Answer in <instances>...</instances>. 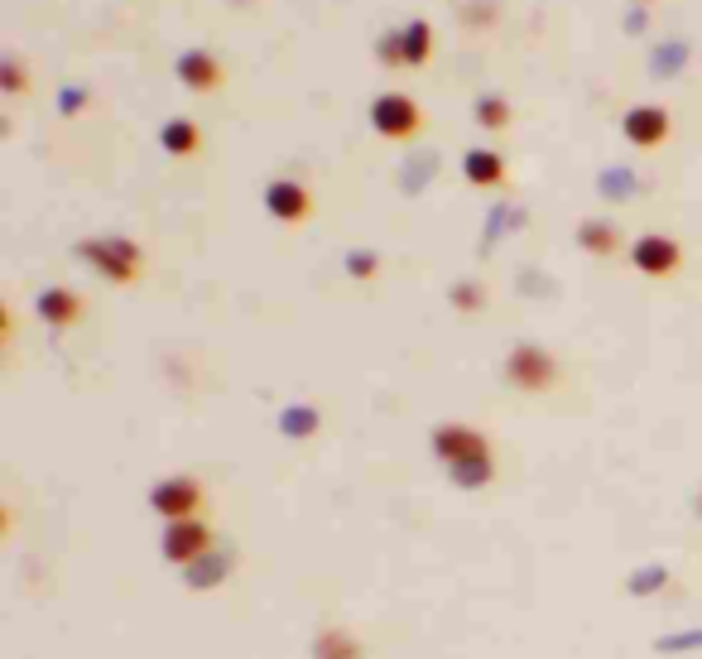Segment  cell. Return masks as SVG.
I'll list each match as a JSON object with an SVG mask.
<instances>
[{
  "label": "cell",
  "instance_id": "e0dca14e",
  "mask_svg": "<svg viewBox=\"0 0 702 659\" xmlns=\"http://www.w3.org/2000/svg\"><path fill=\"white\" fill-rule=\"evenodd\" d=\"M20 87H24V72H20V63L10 58V63H6V92H20Z\"/></svg>",
  "mask_w": 702,
  "mask_h": 659
},
{
  "label": "cell",
  "instance_id": "8fae6325",
  "mask_svg": "<svg viewBox=\"0 0 702 659\" xmlns=\"http://www.w3.org/2000/svg\"><path fill=\"white\" fill-rule=\"evenodd\" d=\"M400 43H404V68H423V63H429V53H433V29L423 20H409L400 29Z\"/></svg>",
  "mask_w": 702,
  "mask_h": 659
},
{
  "label": "cell",
  "instance_id": "9c48e42d",
  "mask_svg": "<svg viewBox=\"0 0 702 659\" xmlns=\"http://www.w3.org/2000/svg\"><path fill=\"white\" fill-rule=\"evenodd\" d=\"M154 506L164 510V516H173V520H188L198 510V481H188V477L164 481V487L154 491Z\"/></svg>",
  "mask_w": 702,
  "mask_h": 659
},
{
  "label": "cell",
  "instance_id": "ba28073f",
  "mask_svg": "<svg viewBox=\"0 0 702 659\" xmlns=\"http://www.w3.org/2000/svg\"><path fill=\"white\" fill-rule=\"evenodd\" d=\"M179 82L193 87V92H212V87H222V63L208 49H188L179 58Z\"/></svg>",
  "mask_w": 702,
  "mask_h": 659
},
{
  "label": "cell",
  "instance_id": "2e32d148",
  "mask_svg": "<svg viewBox=\"0 0 702 659\" xmlns=\"http://www.w3.org/2000/svg\"><path fill=\"white\" fill-rule=\"evenodd\" d=\"M578 241L588 246V251H596V256H611V251H616V231H611V227H602V222L582 227V231H578Z\"/></svg>",
  "mask_w": 702,
  "mask_h": 659
},
{
  "label": "cell",
  "instance_id": "7a4b0ae2",
  "mask_svg": "<svg viewBox=\"0 0 702 659\" xmlns=\"http://www.w3.org/2000/svg\"><path fill=\"white\" fill-rule=\"evenodd\" d=\"M82 260H87V266H97L116 284H130V280H136V270H140V251L130 241H87Z\"/></svg>",
  "mask_w": 702,
  "mask_h": 659
},
{
  "label": "cell",
  "instance_id": "7c38bea8",
  "mask_svg": "<svg viewBox=\"0 0 702 659\" xmlns=\"http://www.w3.org/2000/svg\"><path fill=\"white\" fill-rule=\"evenodd\" d=\"M462 169H467V179H472L477 188H495L505 179V159L501 154H491V150H472L462 159Z\"/></svg>",
  "mask_w": 702,
  "mask_h": 659
},
{
  "label": "cell",
  "instance_id": "52a82bcc",
  "mask_svg": "<svg viewBox=\"0 0 702 659\" xmlns=\"http://www.w3.org/2000/svg\"><path fill=\"white\" fill-rule=\"evenodd\" d=\"M631 260H635V270H645V274H674L679 270V241H669V237H640L631 246Z\"/></svg>",
  "mask_w": 702,
  "mask_h": 659
},
{
  "label": "cell",
  "instance_id": "8992f818",
  "mask_svg": "<svg viewBox=\"0 0 702 659\" xmlns=\"http://www.w3.org/2000/svg\"><path fill=\"white\" fill-rule=\"evenodd\" d=\"M433 448L443 452L452 467H462L472 458H487V438H481L477 429H462V423H443V429L433 433Z\"/></svg>",
  "mask_w": 702,
  "mask_h": 659
},
{
  "label": "cell",
  "instance_id": "ac0fdd59",
  "mask_svg": "<svg viewBox=\"0 0 702 659\" xmlns=\"http://www.w3.org/2000/svg\"><path fill=\"white\" fill-rule=\"evenodd\" d=\"M371 270H375L371 251H357V256H351V274H371Z\"/></svg>",
  "mask_w": 702,
  "mask_h": 659
},
{
  "label": "cell",
  "instance_id": "5b68a950",
  "mask_svg": "<svg viewBox=\"0 0 702 659\" xmlns=\"http://www.w3.org/2000/svg\"><path fill=\"white\" fill-rule=\"evenodd\" d=\"M265 208H270V217H280V222H303V217L313 212V198H309V188L294 183V179H274L265 188Z\"/></svg>",
  "mask_w": 702,
  "mask_h": 659
},
{
  "label": "cell",
  "instance_id": "4fadbf2b",
  "mask_svg": "<svg viewBox=\"0 0 702 659\" xmlns=\"http://www.w3.org/2000/svg\"><path fill=\"white\" fill-rule=\"evenodd\" d=\"M159 140H164V150L169 154H198V144H202V130L193 126V121H169L164 130H159Z\"/></svg>",
  "mask_w": 702,
  "mask_h": 659
},
{
  "label": "cell",
  "instance_id": "3957f363",
  "mask_svg": "<svg viewBox=\"0 0 702 659\" xmlns=\"http://www.w3.org/2000/svg\"><path fill=\"white\" fill-rule=\"evenodd\" d=\"M505 376H510V386H520V390H549L553 386V357L524 342L505 357Z\"/></svg>",
  "mask_w": 702,
  "mask_h": 659
},
{
  "label": "cell",
  "instance_id": "5bb4252c",
  "mask_svg": "<svg viewBox=\"0 0 702 659\" xmlns=\"http://www.w3.org/2000/svg\"><path fill=\"white\" fill-rule=\"evenodd\" d=\"M202 545H208V530H202V525H173L169 530V553L173 559H198L202 553Z\"/></svg>",
  "mask_w": 702,
  "mask_h": 659
},
{
  "label": "cell",
  "instance_id": "30bf717a",
  "mask_svg": "<svg viewBox=\"0 0 702 659\" xmlns=\"http://www.w3.org/2000/svg\"><path fill=\"white\" fill-rule=\"evenodd\" d=\"M39 318L53 328H72L82 318V299L72 289H43L39 294Z\"/></svg>",
  "mask_w": 702,
  "mask_h": 659
},
{
  "label": "cell",
  "instance_id": "277c9868",
  "mask_svg": "<svg viewBox=\"0 0 702 659\" xmlns=\"http://www.w3.org/2000/svg\"><path fill=\"white\" fill-rule=\"evenodd\" d=\"M621 130L631 144H640V150H654V144L669 140V111L664 107H631Z\"/></svg>",
  "mask_w": 702,
  "mask_h": 659
},
{
  "label": "cell",
  "instance_id": "9a60e30c",
  "mask_svg": "<svg viewBox=\"0 0 702 659\" xmlns=\"http://www.w3.org/2000/svg\"><path fill=\"white\" fill-rule=\"evenodd\" d=\"M477 121L487 126V130H505V126H510L505 97H481V101H477Z\"/></svg>",
  "mask_w": 702,
  "mask_h": 659
},
{
  "label": "cell",
  "instance_id": "6da1fadb",
  "mask_svg": "<svg viewBox=\"0 0 702 659\" xmlns=\"http://www.w3.org/2000/svg\"><path fill=\"white\" fill-rule=\"evenodd\" d=\"M371 126H375L385 140H409V136H414V130L423 126V111L414 107V97L385 92V97H375V107H371Z\"/></svg>",
  "mask_w": 702,
  "mask_h": 659
}]
</instances>
